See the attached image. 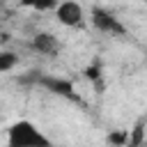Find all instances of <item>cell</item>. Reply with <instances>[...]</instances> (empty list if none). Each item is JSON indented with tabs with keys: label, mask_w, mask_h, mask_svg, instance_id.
I'll list each match as a JSON object with an SVG mask.
<instances>
[{
	"label": "cell",
	"mask_w": 147,
	"mask_h": 147,
	"mask_svg": "<svg viewBox=\"0 0 147 147\" xmlns=\"http://www.w3.org/2000/svg\"><path fill=\"white\" fill-rule=\"evenodd\" d=\"M7 147H53V142L37 124L18 119L7 129Z\"/></svg>",
	"instance_id": "6da1fadb"
},
{
	"label": "cell",
	"mask_w": 147,
	"mask_h": 147,
	"mask_svg": "<svg viewBox=\"0 0 147 147\" xmlns=\"http://www.w3.org/2000/svg\"><path fill=\"white\" fill-rule=\"evenodd\" d=\"M55 21L64 28H83L85 25V9L76 0H60L55 5Z\"/></svg>",
	"instance_id": "7a4b0ae2"
},
{
	"label": "cell",
	"mask_w": 147,
	"mask_h": 147,
	"mask_svg": "<svg viewBox=\"0 0 147 147\" xmlns=\"http://www.w3.org/2000/svg\"><path fill=\"white\" fill-rule=\"evenodd\" d=\"M92 25H94L99 32L110 34V37H119V34H124V25H122V21H119L113 11H108V9H103V7H94V9H92Z\"/></svg>",
	"instance_id": "3957f363"
},
{
	"label": "cell",
	"mask_w": 147,
	"mask_h": 147,
	"mask_svg": "<svg viewBox=\"0 0 147 147\" xmlns=\"http://www.w3.org/2000/svg\"><path fill=\"white\" fill-rule=\"evenodd\" d=\"M39 85H44L46 90H51L57 96H64L69 101H76V92H74V83L67 78H57V76H39L37 80Z\"/></svg>",
	"instance_id": "277c9868"
},
{
	"label": "cell",
	"mask_w": 147,
	"mask_h": 147,
	"mask_svg": "<svg viewBox=\"0 0 147 147\" xmlns=\"http://www.w3.org/2000/svg\"><path fill=\"white\" fill-rule=\"evenodd\" d=\"M32 48H34L39 55H55V53L60 51V41H57V37H55L53 32L41 30V32H37V34L32 37Z\"/></svg>",
	"instance_id": "5b68a950"
},
{
	"label": "cell",
	"mask_w": 147,
	"mask_h": 147,
	"mask_svg": "<svg viewBox=\"0 0 147 147\" xmlns=\"http://www.w3.org/2000/svg\"><path fill=\"white\" fill-rule=\"evenodd\" d=\"M106 142L110 147H126L129 145V129H115V131H110L108 138H106Z\"/></svg>",
	"instance_id": "8992f818"
},
{
	"label": "cell",
	"mask_w": 147,
	"mask_h": 147,
	"mask_svg": "<svg viewBox=\"0 0 147 147\" xmlns=\"http://www.w3.org/2000/svg\"><path fill=\"white\" fill-rule=\"evenodd\" d=\"M16 64H18V55H16V53H11V51H0V74L11 71Z\"/></svg>",
	"instance_id": "52a82bcc"
},
{
	"label": "cell",
	"mask_w": 147,
	"mask_h": 147,
	"mask_svg": "<svg viewBox=\"0 0 147 147\" xmlns=\"http://www.w3.org/2000/svg\"><path fill=\"white\" fill-rule=\"evenodd\" d=\"M60 0H21L23 7H30V9H37V11H46V9H55Z\"/></svg>",
	"instance_id": "ba28073f"
},
{
	"label": "cell",
	"mask_w": 147,
	"mask_h": 147,
	"mask_svg": "<svg viewBox=\"0 0 147 147\" xmlns=\"http://www.w3.org/2000/svg\"><path fill=\"white\" fill-rule=\"evenodd\" d=\"M142 145V124H138L136 129L129 131V145L126 147H140Z\"/></svg>",
	"instance_id": "9c48e42d"
},
{
	"label": "cell",
	"mask_w": 147,
	"mask_h": 147,
	"mask_svg": "<svg viewBox=\"0 0 147 147\" xmlns=\"http://www.w3.org/2000/svg\"><path fill=\"white\" fill-rule=\"evenodd\" d=\"M83 74H85V78H87V80H92V83H94V80H99V78H101V67H99V64H87Z\"/></svg>",
	"instance_id": "30bf717a"
}]
</instances>
